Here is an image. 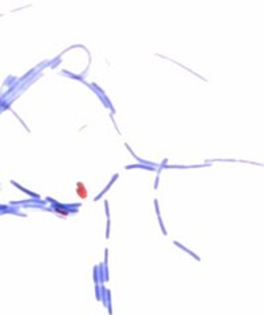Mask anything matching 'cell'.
Listing matches in <instances>:
<instances>
[{
	"mask_svg": "<svg viewBox=\"0 0 264 315\" xmlns=\"http://www.w3.org/2000/svg\"><path fill=\"white\" fill-rule=\"evenodd\" d=\"M75 191H77V195H78V197L79 199H82V200L87 199V189H86V187H85V184L82 183V181H78L77 183V188H75Z\"/></svg>",
	"mask_w": 264,
	"mask_h": 315,
	"instance_id": "1",
	"label": "cell"
}]
</instances>
